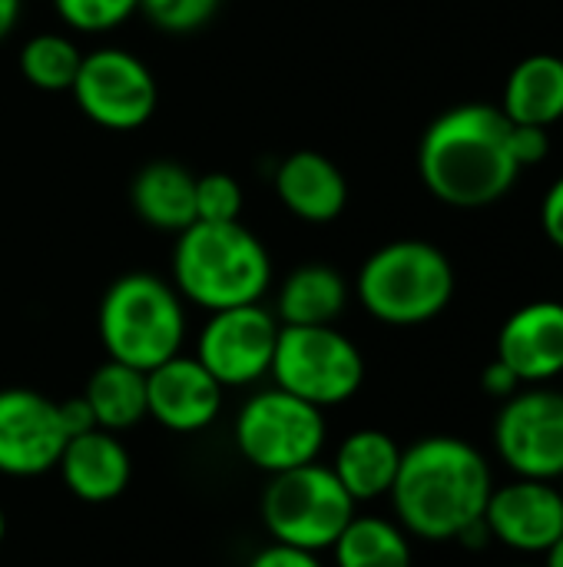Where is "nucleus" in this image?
<instances>
[{"instance_id":"1","label":"nucleus","mask_w":563,"mask_h":567,"mask_svg":"<svg viewBox=\"0 0 563 567\" xmlns=\"http://www.w3.org/2000/svg\"><path fill=\"white\" fill-rule=\"evenodd\" d=\"M494 492L488 458L455 435H428L402 452L392 485L398 525L425 542H458L484 518Z\"/></svg>"},{"instance_id":"2","label":"nucleus","mask_w":563,"mask_h":567,"mask_svg":"<svg viewBox=\"0 0 563 567\" xmlns=\"http://www.w3.org/2000/svg\"><path fill=\"white\" fill-rule=\"evenodd\" d=\"M418 169L431 196L475 209L501 199L521 166L511 153V120L491 103H461L421 136Z\"/></svg>"},{"instance_id":"3","label":"nucleus","mask_w":563,"mask_h":567,"mask_svg":"<svg viewBox=\"0 0 563 567\" xmlns=\"http://www.w3.org/2000/svg\"><path fill=\"white\" fill-rule=\"evenodd\" d=\"M173 286L206 312L256 306L272 286V256L242 223H192L176 236Z\"/></svg>"},{"instance_id":"4","label":"nucleus","mask_w":563,"mask_h":567,"mask_svg":"<svg viewBox=\"0 0 563 567\" xmlns=\"http://www.w3.org/2000/svg\"><path fill=\"white\" fill-rule=\"evenodd\" d=\"M96 329L110 359L149 372L183 352V296L153 272H126L103 292Z\"/></svg>"},{"instance_id":"5","label":"nucleus","mask_w":563,"mask_h":567,"mask_svg":"<svg viewBox=\"0 0 563 567\" xmlns=\"http://www.w3.org/2000/svg\"><path fill=\"white\" fill-rule=\"evenodd\" d=\"M355 292L378 322L421 326L448 309L455 269L438 246L425 239H395L365 259Z\"/></svg>"},{"instance_id":"6","label":"nucleus","mask_w":563,"mask_h":567,"mask_svg":"<svg viewBox=\"0 0 563 567\" xmlns=\"http://www.w3.org/2000/svg\"><path fill=\"white\" fill-rule=\"evenodd\" d=\"M352 518L355 498L319 462L272 475L262 495V525L272 542L302 551H332Z\"/></svg>"},{"instance_id":"7","label":"nucleus","mask_w":563,"mask_h":567,"mask_svg":"<svg viewBox=\"0 0 563 567\" xmlns=\"http://www.w3.org/2000/svg\"><path fill=\"white\" fill-rule=\"evenodd\" d=\"M269 375L282 392L325 412L362 389L365 359L335 326H282Z\"/></svg>"},{"instance_id":"8","label":"nucleus","mask_w":563,"mask_h":567,"mask_svg":"<svg viewBox=\"0 0 563 567\" xmlns=\"http://www.w3.org/2000/svg\"><path fill=\"white\" fill-rule=\"evenodd\" d=\"M325 435V412L282 392L279 385L256 392L236 419L239 455L265 475L319 462Z\"/></svg>"},{"instance_id":"9","label":"nucleus","mask_w":563,"mask_h":567,"mask_svg":"<svg viewBox=\"0 0 563 567\" xmlns=\"http://www.w3.org/2000/svg\"><path fill=\"white\" fill-rule=\"evenodd\" d=\"M70 93L83 116L116 133L143 126L159 103V86L149 66L136 53L119 47H100L93 53H83Z\"/></svg>"},{"instance_id":"10","label":"nucleus","mask_w":563,"mask_h":567,"mask_svg":"<svg viewBox=\"0 0 563 567\" xmlns=\"http://www.w3.org/2000/svg\"><path fill=\"white\" fill-rule=\"evenodd\" d=\"M279 329L282 322L262 302L209 312L196 342V359L222 389L256 385L272 369Z\"/></svg>"},{"instance_id":"11","label":"nucleus","mask_w":563,"mask_h":567,"mask_svg":"<svg viewBox=\"0 0 563 567\" xmlns=\"http://www.w3.org/2000/svg\"><path fill=\"white\" fill-rule=\"evenodd\" d=\"M494 445L518 478L554 482L563 475V395L528 389L504 399L494 419Z\"/></svg>"},{"instance_id":"12","label":"nucleus","mask_w":563,"mask_h":567,"mask_svg":"<svg viewBox=\"0 0 563 567\" xmlns=\"http://www.w3.org/2000/svg\"><path fill=\"white\" fill-rule=\"evenodd\" d=\"M66 432L56 402L33 389L0 392V475L37 478L56 468Z\"/></svg>"},{"instance_id":"13","label":"nucleus","mask_w":563,"mask_h":567,"mask_svg":"<svg viewBox=\"0 0 563 567\" xmlns=\"http://www.w3.org/2000/svg\"><path fill=\"white\" fill-rule=\"evenodd\" d=\"M484 522L494 542L521 555H544L563 535L561 488L538 478H518L491 492Z\"/></svg>"},{"instance_id":"14","label":"nucleus","mask_w":563,"mask_h":567,"mask_svg":"<svg viewBox=\"0 0 563 567\" xmlns=\"http://www.w3.org/2000/svg\"><path fill=\"white\" fill-rule=\"evenodd\" d=\"M222 409V385L206 372L196 355H173L146 372V419L156 425L192 435L216 422Z\"/></svg>"},{"instance_id":"15","label":"nucleus","mask_w":563,"mask_h":567,"mask_svg":"<svg viewBox=\"0 0 563 567\" xmlns=\"http://www.w3.org/2000/svg\"><path fill=\"white\" fill-rule=\"evenodd\" d=\"M498 359L521 382H548L563 372V302L521 306L498 336Z\"/></svg>"},{"instance_id":"16","label":"nucleus","mask_w":563,"mask_h":567,"mask_svg":"<svg viewBox=\"0 0 563 567\" xmlns=\"http://www.w3.org/2000/svg\"><path fill=\"white\" fill-rule=\"evenodd\" d=\"M56 468L70 495L90 505L119 498L133 475L126 445L113 432H103V429H90L83 435L66 439Z\"/></svg>"},{"instance_id":"17","label":"nucleus","mask_w":563,"mask_h":567,"mask_svg":"<svg viewBox=\"0 0 563 567\" xmlns=\"http://www.w3.org/2000/svg\"><path fill=\"white\" fill-rule=\"evenodd\" d=\"M275 193L282 206L305 223H332L348 206L345 173L315 150H295L279 163Z\"/></svg>"},{"instance_id":"18","label":"nucleus","mask_w":563,"mask_h":567,"mask_svg":"<svg viewBox=\"0 0 563 567\" xmlns=\"http://www.w3.org/2000/svg\"><path fill=\"white\" fill-rule=\"evenodd\" d=\"M129 203L143 223L179 236L196 223V176L176 159H153L133 176Z\"/></svg>"},{"instance_id":"19","label":"nucleus","mask_w":563,"mask_h":567,"mask_svg":"<svg viewBox=\"0 0 563 567\" xmlns=\"http://www.w3.org/2000/svg\"><path fill=\"white\" fill-rule=\"evenodd\" d=\"M402 452L405 449H398V442L388 432L358 429L338 445L335 462L329 468L335 472L342 488L355 498V505L375 502L392 492L402 465Z\"/></svg>"},{"instance_id":"20","label":"nucleus","mask_w":563,"mask_h":567,"mask_svg":"<svg viewBox=\"0 0 563 567\" xmlns=\"http://www.w3.org/2000/svg\"><path fill=\"white\" fill-rule=\"evenodd\" d=\"M504 116L524 126H551L563 120V60L554 53L524 56L504 86Z\"/></svg>"},{"instance_id":"21","label":"nucleus","mask_w":563,"mask_h":567,"mask_svg":"<svg viewBox=\"0 0 563 567\" xmlns=\"http://www.w3.org/2000/svg\"><path fill=\"white\" fill-rule=\"evenodd\" d=\"M348 302V286L338 269L325 262H305L279 289L275 319L282 326H332Z\"/></svg>"},{"instance_id":"22","label":"nucleus","mask_w":563,"mask_h":567,"mask_svg":"<svg viewBox=\"0 0 563 567\" xmlns=\"http://www.w3.org/2000/svg\"><path fill=\"white\" fill-rule=\"evenodd\" d=\"M83 402L93 412L96 429L103 432H126L146 419V372L106 359L86 382Z\"/></svg>"},{"instance_id":"23","label":"nucleus","mask_w":563,"mask_h":567,"mask_svg":"<svg viewBox=\"0 0 563 567\" xmlns=\"http://www.w3.org/2000/svg\"><path fill=\"white\" fill-rule=\"evenodd\" d=\"M335 567H411L408 532L388 518L355 515L332 545Z\"/></svg>"},{"instance_id":"24","label":"nucleus","mask_w":563,"mask_h":567,"mask_svg":"<svg viewBox=\"0 0 563 567\" xmlns=\"http://www.w3.org/2000/svg\"><path fill=\"white\" fill-rule=\"evenodd\" d=\"M83 53L63 33H37L20 50V73L30 86L46 93H70L80 73Z\"/></svg>"},{"instance_id":"25","label":"nucleus","mask_w":563,"mask_h":567,"mask_svg":"<svg viewBox=\"0 0 563 567\" xmlns=\"http://www.w3.org/2000/svg\"><path fill=\"white\" fill-rule=\"evenodd\" d=\"M242 186L229 173L196 176V223H242Z\"/></svg>"},{"instance_id":"26","label":"nucleus","mask_w":563,"mask_h":567,"mask_svg":"<svg viewBox=\"0 0 563 567\" xmlns=\"http://www.w3.org/2000/svg\"><path fill=\"white\" fill-rule=\"evenodd\" d=\"M60 20L80 33H106L126 23L136 10L139 0H53Z\"/></svg>"},{"instance_id":"27","label":"nucleus","mask_w":563,"mask_h":567,"mask_svg":"<svg viewBox=\"0 0 563 567\" xmlns=\"http://www.w3.org/2000/svg\"><path fill=\"white\" fill-rule=\"evenodd\" d=\"M222 0H139V10L166 33H192L206 27Z\"/></svg>"},{"instance_id":"28","label":"nucleus","mask_w":563,"mask_h":567,"mask_svg":"<svg viewBox=\"0 0 563 567\" xmlns=\"http://www.w3.org/2000/svg\"><path fill=\"white\" fill-rule=\"evenodd\" d=\"M511 153L518 159V166H534L551 153V136L548 126H524V123H511Z\"/></svg>"},{"instance_id":"29","label":"nucleus","mask_w":563,"mask_h":567,"mask_svg":"<svg viewBox=\"0 0 563 567\" xmlns=\"http://www.w3.org/2000/svg\"><path fill=\"white\" fill-rule=\"evenodd\" d=\"M249 567H322L315 551H302V548H292V545H269L262 548Z\"/></svg>"},{"instance_id":"30","label":"nucleus","mask_w":563,"mask_h":567,"mask_svg":"<svg viewBox=\"0 0 563 567\" xmlns=\"http://www.w3.org/2000/svg\"><path fill=\"white\" fill-rule=\"evenodd\" d=\"M521 379H518V372L508 365V362H501V359H494L491 365H484V372H481V389L491 395V399H511V395H518L521 392Z\"/></svg>"},{"instance_id":"31","label":"nucleus","mask_w":563,"mask_h":567,"mask_svg":"<svg viewBox=\"0 0 563 567\" xmlns=\"http://www.w3.org/2000/svg\"><path fill=\"white\" fill-rule=\"evenodd\" d=\"M541 223H544V233L548 239L563 249V176L548 189L544 196V206H541Z\"/></svg>"},{"instance_id":"32","label":"nucleus","mask_w":563,"mask_h":567,"mask_svg":"<svg viewBox=\"0 0 563 567\" xmlns=\"http://www.w3.org/2000/svg\"><path fill=\"white\" fill-rule=\"evenodd\" d=\"M56 409H60V422H63V432H66V439H73V435H83V432L96 429V422H93V412H90V405L83 402V395H80V399L56 402Z\"/></svg>"},{"instance_id":"33","label":"nucleus","mask_w":563,"mask_h":567,"mask_svg":"<svg viewBox=\"0 0 563 567\" xmlns=\"http://www.w3.org/2000/svg\"><path fill=\"white\" fill-rule=\"evenodd\" d=\"M20 20V0H0V40L17 27Z\"/></svg>"},{"instance_id":"34","label":"nucleus","mask_w":563,"mask_h":567,"mask_svg":"<svg viewBox=\"0 0 563 567\" xmlns=\"http://www.w3.org/2000/svg\"><path fill=\"white\" fill-rule=\"evenodd\" d=\"M544 555H548V567H563V535L544 551Z\"/></svg>"},{"instance_id":"35","label":"nucleus","mask_w":563,"mask_h":567,"mask_svg":"<svg viewBox=\"0 0 563 567\" xmlns=\"http://www.w3.org/2000/svg\"><path fill=\"white\" fill-rule=\"evenodd\" d=\"M3 535H7V518H3V508H0V542H3Z\"/></svg>"},{"instance_id":"36","label":"nucleus","mask_w":563,"mask_h":567,"mask_svg":"<svg viewBox=\"0 0 563 567\" xmlns=\"http://www.w3.org/2000/svg\"><path fill=\"white\" fill-rule=\"evenodd\" d=\"M561 498H563V475H561Z\"/></svg>"},{"instance_id":"37","label":"nucleus","mask_w":563,"mask_h":567,"mask_svg":"<svg viewBox=\"0 0 563 567\" xmlns=\"http://www.w3.org/2000/svg\"><path fill=\"white\" fill-rule=\"evenodd\" d=\"M518 567H534V565H518Z\"/></svg>"}]
</instances>
